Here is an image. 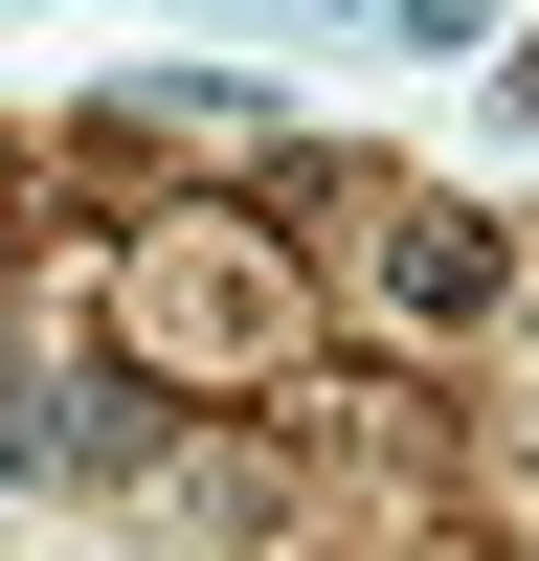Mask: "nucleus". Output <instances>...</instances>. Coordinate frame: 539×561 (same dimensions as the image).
I'll list each match as a JSON object with an SVG mask.
<instances>
[{
	"label": "nucleus",
	"instance_id": "4",
	"mask_svg": "<svg viewBox=\"0 0 539 561\" xmlns=\"http://www.w3.org/2000/svg\"><path fill=\"white\" fill-rule=\"evenodd\" d=\"M494 90H517V113H539V23H517V68H494Z\"/></svg>",
	"mask_w": 539,
	"mask_h": 561
},
{
	"label": "nucleus",
	"instance_id": "3",
	"mask_svg": "<svg viewBox=\"0 0 539 561\" xmlns=\"http://www.w3.org/2000/svg\"><path fill=\"white\" fill-rule=\"evenodd\" d=\"M68 472V382H45V359H0V494H45Z\"/></svg>",
	"mask_w": 539,
	"mask_h": 561
},
{
	"label": "nucleus",
	"instance_id": "1",
	"mask_svg": "<svg viewBox=\"0 0 539 561\" xmlns=\"http://www.w3.org/2000/svg\"><path fill=\"white\" fill-rule=\"evenodd\" d=\"M90 314H113L90 359H135L158 404H248V382H293V359H314L270 203H135V225H113V293H90Z\"/></svg>",
	"mask_w": 539,
	"mask_h": 561
},
{
	"label": "nucleus",
	"instance_id": "5",
	"mask_svg": "<svg viewBox=\"0 0 539 561\" xmlns=\"http://www.w3.org/2000/svg\"><path fill=\"white\" fill-rule=\"evenodd\" d=\"M517 494H539V427H517Z\"/></svg>",
	"mask_w": 539,
	"mask_h": 561
},
{
	"label": "nucleus",
	"instance_id": "2",
	"mask_svg": "<svg viewBox=\"0 0 539 561\" xmlns=\"http://www.w3.org/2000/svg\"><path fill=\"white\" fill-rule=\"evenodd\" d=\"M359 314H382L404 359L517 337V314H539V248H517L494 203H449V180H382V203H359Z\"/></svg>",
	"mask_w": 539,
	"mask_h": 561
}]
</instances>
